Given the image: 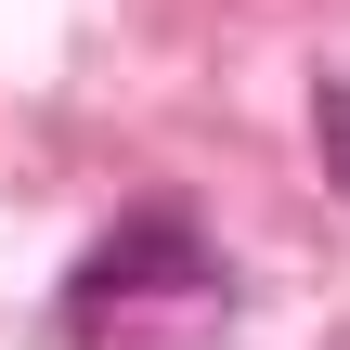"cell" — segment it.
<instances>
[{
	"mask_svg": "<svg viewBox=\"0 0 350 350\" xmlns=\"http://www.w3.org/2000/svg\"><path fill=\"white\" fill-rule=\"evenodd\" d=\"M325 182H338V195H350V78H338V91H325Z\"/></svg>",
	"mask_w": 350,
	"mask_h": 350,
	"instance_id": "2",
	"label": "cell"
},
{
	"mask_svg": "<svg viewBox=\"0 0 350 350\" xmlns=\"http://www.w3.org/2000/svg\"><path fill=\"white\" fill-rule=\"evenodd\" d=\"M221 325H234V273L169 208L117 221L65 286V350H221Z\"/></svg>",
	"mask_w": 350,
	"mask_h": 350,
	"instance_id": "1",
	"label": "cell"
}]
</instances>
